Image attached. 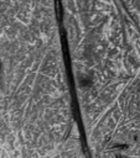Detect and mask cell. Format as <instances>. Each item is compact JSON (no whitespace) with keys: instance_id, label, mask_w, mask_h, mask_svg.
Returning <instances> with one entry per match:
<instances>
[{"instance_id":"1","label":"cell","mask_w":140,"mask_h":158,"mask_svg":"<svg viewBox=\"0 0 140 158\" xmlns=\"http://www.w3.org/2000/svg\"><path fill=\"white\" fill-rule=\"evenodd\" d=\"M92 158H140V1L66 5Z\"/></svg>"}]
</instances>
